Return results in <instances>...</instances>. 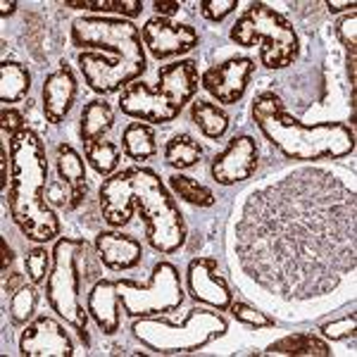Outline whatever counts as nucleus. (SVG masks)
<instances>
[{"instance_id": "obj_1", "label": "nucleus", "mask_w": 357, "mask_h": 357, "mask_svg": "<svg viewBox=\"0 0 357 357\" xmlns=\"http://www.w3.org/2000/svg\"><path fill=\"white\" fill-rule=\"evenodd\" d=\"M227 252L238 284L289 319L353 298V176L310 165L267 176L234 203Z\"/></svg>"}, {"instance_id": "obj_2", "label": "nucleus", "mask_w": 357, "mask_h": 357, "mask_svg": "<svg viewBox=\"0 0 357 357\" xmlns=\"http://www.w3.org/2000/svg\"><path fill=\"white\" fill-rule=\"evenodd\" d=\"M100 217L112 229H122L131 222L134 210L143 215L146 238L153 250L174 255L186 243V222L172 198L162 176L151 167H129L107 176L98 191Z\"/></svg>"}, {"instance_id": "obj_3", "label": "nucleus", "mask_w": 357, "mask_h": 357, "mask_svg": "<svg viewBox=\"0 0 357 357\" xmlns=\"http://www.w3.org/2000/svg\"><path fill=\"white\" fill-rule=\"evenodd\" d=\"M79 53V69L93 93H122L148 69L141 31L124 17H79L69 29Z\"/></svg>"}, {"instance_id": "obj_4", "label": "nucleus", "mask_w": 357, "mask_h": 357, "mask_svg": "<svg viewBox=\"0 0 357 357\" xmlns=\"http://www.w3.org/2000/svg\"><path fill=\"white\" fill-rule=\"evenodd\" d=\"M10 174L13 178L5 200L17 229L33 243L57 241L62 234V224L57 212L45 200V183H48L45 143L29 126L10 138Z\"/></svg>"}, {"instance_id": "obj_5", "label": "nucleus", "mask_w": 357, "mask_h": 357, "mask_svg": "<svg viewBox=\"0 0 357 357\" xmlns=\"http://www.w3.org/2000/svg\"><path fill=\"white\" fill-rule=\"evenodd\" d=\"M252 122L269 146L293 162L343 160L355 153V129L343 122L305 124L293 117L274 91H264L252 100Z\"/></svg>"}, {"instance_id": "obj_6", "label": "nucleus", "mask_w": 357, "mask_h": 357, "mask_svg": "<svg viewBox=\"0 0 357 357\" xmlns=\"http://www.w3.org/2000/svg\"><path fill=\"white\" fill-rule=\"evenodd\" d=\"M200 74L195 60H176L160 67L158 86L134 82L119 93V110L138 122L169 124L198 93Z\"/></svg>"}, {"instance_id": "obj_7", "label": "nucleus", "mask_w": 357, "mask_h": 357, "mask_svg": "<svg viewBox=\"0 0 357 357\" xmlns=\"http://www.w3.org/2000/svg\"><path fill=\"white\" fill-rule=\"evenodd\" d=\"M91 245L77 236H60L53 245V267L45 279V301L50 310L65 319V324L72 326L79 333V338L89 348V310L82 301V286L91 274L86 269L91 267ZM93 279V276H91Z\"/></svg>"}, {"instance_id": "obj_8", "label": "nucleus", "mask_w": 357, "mask_h": 357, "mask_svg": "<svg viewBox=\"0 0 357 357\" xmlns=\"http://www.w3.org/2000/svg\"><path fill=\"white\" fill-rule=\"evenodd\" d=\"M229 38L241 48L260 45V62L267 69H286L298 60L301 38L293 24L267 3H250L236 20Z\"/></svg>"}, {"instance_id": "obj_9", "label": "nucleus", "mask_w": 357, "mask_h": 357, "mask_svg": "<svg viewBox=\"0 0 357 357\" xmlns=\"http://www.w3.org/2000/svg\"><path fill=\"white\" fill-rule=\"evenodd\" d=\"M229 331V321L212 310L195 307L186 314L181 324L160 317H138L131 324V333L138 343L158 355L195 353Z\"/></svg>"}, {"instance_id": "obj_10", "label": "nucleus", "mask_w": 357, "mask_h": 357, "mask_svg": "<svg viewBox=\"0 0 357 357\" xmlns=\"http://www.w3.org/2000/svg\"><path fill=\"white\" fill-rule=\"evenodd\" d=\"M110 289L117 305H122L124 314L131 319L174 312L183 303L181 274L172 262L155 264L148 284H138L134 279H112Z\"/></svg>"}, {"instance_id": "obj_11", "label": "nucleus", "mask_w": 357, "mask_h": 357, "mask_svg": "<svg viewBox=\"0 0 357 357\" xmlns=\"http://www.w3.org/2000/svg\"><path fill=\"white\" fill-rule=\"evenodd\" d=\"M255 74V60L250 57H229L222 65H215L200 74V86L222 105H236L245 96L248 84Z\"/></svg>"}, {"instance_id": "obj_12", "label": "nucleus", "mask_w": 357, "mask_h": 357, "mask_svg": "<svg viewBox=\"0 0 357 357\" xmlns=\"http://www.w3.org/2000/svg\"><path fill=\"white\" fill-rule=\"evenodd\" d=\"M141 38L155 60H169V57L191 53L200 43L198 31L191 24L172 22L165 17H151L141 29Z\"/></svg>"}, {"instance_id": "obj_13", "label": "nucleus", "mask_w": 357, "mask_h": 357, "mask_svg": "<svg viewBox=\"0 0 357 357\" xmlns=\"http://www.w3.org/2000/svg\"><path fill=\"white\" fill-rule=\"evenodd\" d=\"M257 162H260V148H257L255 138L241 134L234 136L227 143V148L215 155L210 174L220 186H236V183L252 178L257 172Z\"/></svg>"}, {"instance_id": "obj_14", "label": "nucleus", "mask_w": 357, "mask_h": 357, "mask_svg": "<svg viewBox=\"0 0 357 357\" xmlns=\"http://www.w3.org/2000/svg\"><path fill=\"white\" fill-rule=\"evenodd\" d=\"M188 296L200 305H210L217 312H227L234 303V293L220 274L215 257H193L186 267Z\"/></svg>"}, {"instance_id": "obj_15", "label": "nucleus", "mask_w": 357, "mask_h": 357, "mask_svg": "<svg viewBox=\"0 0 357 357\" xmlns=\"http://www.w3.org/2000/svg\"><path fill=\"white\" fill-rule=\"evenodd\" d=\"M20 353L26 357H72L77 350L60 321L53 317H36L22 331Z\"/></svg>"}, {"instance_id": "obj_16", "label": "nucleus", "mask_w": 357, "mask_h": 357, "mask_svg": "<svg viewBox=\"0 0 357 357\" xmlns=\"http://www.w3.org/2000/svg\"><path fill=\"white\" fill-rule=\"evenodd\" d=\"M79 96V82L74 77L72 67L62 62L55 72H50L43 82L41 98H43V114L50 124L65 122V117L72 112L74 102Z\"/></svg>"}, {"instance_id": "obj_17", "label": "nucleus", "mask_w": 357, "mask_h": 357, "mask_svg": "<svg viewBox=\"0 0 357 357\" xmlns=\"http://www.w3.org/2000/svg\"><path fill=\"white\" fill-rule=\"evenodd\" d=\"M96 255L102 267L112 272L134 269L143 260V245L134 236L117 234V231H100L96 236Z\"/></svg>"}, {"instance_id": "obj_18", "label": "nucleus", "mask_w": 357, "mask_h": 357, "mask_svg": "<svg viewBox=\"0 0 357 357\" xmlns=\"http://www.w3.org/2000/svg\"><path fill=\"white\" fill-rule=\"evenodd\" d=\"M119 305L110 289V279H100L93 284V289L86 296V310L89 317L96 321V326L105 336H114L119 331Z\"/></svg>"}, {"instance_id": "obj_19", "label": "nucleus", "mask_w": 357, "mask_h": 357, "mask_svg": "<svg viewBox=\"0 0 357 357\" xmlns=\"http://www.w3.org/2000/svg\"><path fill=\"white\" fill-rule=\"evenodd\" d=\"M55 165H57V176L72 188V205L77 207L82 205V200H86V193H89V183H86V165L84 158L74 151L69 143H60L55 151Z\"/></svg>"}, {"instance_id": "obj_20", "label": "nucleus", "mask_w": 357, "mask_h": 357, "mask_svg": "<svg viewBox=\"0 0 357 357\" xmlns=\"http://www.w3.org/2000/svg\"><path fill=\"white\" fill-rule=\"evenodd\" d=\"M79 119H82L79 134H82L84 151L89 146H93L96 141H102V136L114 126V112L110 102L102 100V98H93V100L86 102Z\"/></svg>"}, {"instance_id": "obj_21", "label": "nucleus", "mask_w": 357, "mask_h": 357, "mask_svg": "<svg viewBox=\"0 0 357 357\" xmlns=\"http://www.w3.org/2000/svg\"><path fill=\"white\" fill-rule=\"evenodd\" d=\"M262 355H281V357H329L331 348L326 341H321L317 333H291V336H284L279 341L269 343L267 350Z\"/></svg>"}, {"instance_id": "obj_22", "label": "nucleus", "mask_w": 357, "mask_h": 357, "mask_svg": "<svg viewBox=\"0 0 357 357\" xmlns=\"http://www.w3.org/2000/svg\"><path fill=\"white\" fill-rule=\"evenodd\" d=\"M122 153L129 160H151L158 155V136L146 122H129L122 131Z\"/></svg>"}, {"instance_id": "obj_23", "label": "nucleus", "mask_w": 357, "mask_h": 357, "mask_svg": "<svg viewBox=\"0 0 357 357\" xmlns=\"http://www.w3.org/2000/svg\"><path fill=\"white\" fill-rule=\"evenodd\" d=\"M31 91V74L20 62H8L0 65V102L5 107L24 100Z\"/></svg>"}, {"instance_id": "obj_24", "label": "nucleus", "mask_w": 357, "mask_h": 357, "mask_svg": "<svg viewBox=\"0 0 357 357\" xmlns=\"http://www.w3.org/2000/svg\"><path fill=\"white\" fill-rule=\"evenodd\" d=\"M191 122L198 126L200 134L210 141H217L222 138L224 134L229 131V114L222 110L217 102H210V100H193L191 102Z\"/></svg>"}, {"instance_id": "obj_25", "label": "nucleus", "mask_w": 357, "mask_h": 357, "mask_svg": "<svg viewBox=\"0 0 357 357\" xmlns=\"http://www.w3.org/2000/svg\"><path fill=\"white\" fill-rule=\"evenodd\" d=\"M203 158V148L188 134H176L172 141H167L165 146V165H169L172 169H188L195 167Z\"/></svg>"}, {"instance_id": "obj_26", "label": "nucleus", "mask_w": 357, "mask_h": 357, "mask_svg": "<svg viewBox=\"0 0 357 357\" xmlns=\"http://www.w3.org/2000/svg\"><path fill=\"white\" fill-rule=\"evenodd\" d=\"M167 188L176 195L178 200L195 207H212L215 205V193L207 186H203L200 181H195L193 176H183V174H172L167 176Z\"/></svg>"}, {"instance_id": "obj_27", "label": "nucleus", "mask_w": 357, "mask_h": 357, "mask_svg": "<svg viewBox=\"0 0 357 357\" xmlns=\"http://www.w3.org/2000/svg\"><path fill=\"white\" fill-rule=\"evenodd\" d=\"M67 8L72 10H89L100 17H110V13H119L124 20H134L143 13L141 0H65Z\"/></svg>"}, {"instance_id": "obj_28", "label": "nucleus", "mask_w": 357, "mask_h": 357, "mask_svg": "<svg viewBox=\"0 0 357 357\" xmlns=\"http://www.w3.org/2000/svg\"><path fill=\"white\" fill-rule=\"evenodd\" d=\"M122 151L112 141H96L93 146L86 148V162H89L100 176H112L119 167Z\"/></svg>"}, {"instance_id": "obj_29", "label": "nucleus", "mask_w": 357, "mask_h": 357, "mask_svg": "<svg viewBox=\"0 0 357 357\" xmlns=\"http://www.w3.org/2000/svg\"><path fill=\"white\" fill-rule=\"evenodd\" d=\"M38 305V293L33 286H22L15 296H10V317H13V324L26 326L31 321L33 312H36Z\"/></svg>"}, {"instance_id": "obj_30", "label": "nucleus", "mask_w": 357, "mask_h": 357, "mask_svg": "<svg viewBox=\"0 0 357 357\" xmlns=\"http://www.w3.org/2000/svg\"><path fill=\"white\" fill-rule=\"evenodd\" d=\"M229 312L236 321H241V324L250 326V329H272L276 326V319L274 317H269L264 310L255 307V305H248V303H241L236 301L229 305Z\"/></svg>"}, {"instance_id": "obj_31", "label": "nucleus", "mask_w": 357, "mask_h": 357, "mask_svg": "<svg viewBox=\"0 0 357 357\" xmlns=\"http://www.w3.org/2000/svg\"><path fill=\"white\" fill-rule=\"evenodd\" d=\"M24 267H26V276L33 286L43 284L50 274V267H53V252H48L43 245H36L24 255Z\"/></svg>"}, {"instance_id": "obj_32", "label": "nucleus", "mask_w": 357, "mask_h": 357, "mask_svg": "<svg viewBox=\"0 0 357 357\" xmlns=\"http://www.w3.org/2000/svg\"><path fill=\"white\" fill-rule=\"evenodd\" d=\"M357 329V314L350 312L341 317V319H331L319 324V333L329 341H345V338H353Z\"/></svg>"}, {"instance_id": "obj_33", "label": "nucleus", "mask_w": 357, "mask_h": 357, "mask_svg": "<svg viewBox=\"0 0 357 357\" xmlns=\"http://www.w3.org/2000/svg\"><path fill=\"white\" fill-rule=\"evenodd\" d=\"M198 8L207 22H224L229 15L236 13L238 0H200Z\"/></svg>"}, {"instance_id": "obj_34", "label": "nucleus", "mask_w": 357, "mask_h": 357, "mask_svg": "<svg viewBox=\"0 0 357 357\" xmlns=\"http://www.w3.org/2000/svg\"><path fill=\"white\" fill-rule=\"evenodd\" d=\"M336 33L341 38V43L345 45V50H357V13L353 10L350 15H345L343 20H338Z\"/></svg>"}, {"instance_id": "obj_35", "label": "nucleus", "mask_w": 357, "mask_h": 357, "mask_svg": "<svg viewBox=\"0 0 357 357\" xmlns=\"http://www.w3.org/2000/svg\"><path fill=\"white\" fill-rule=\"evenodd\" d=\"M0 129H3V134L8 138H13L15 134L26 129V122L22 117V112H17L15 107H3V112H0Z\"/></svg>"}, {"instance_id": "obj_36", "label": "nucleus", "mask_w": 357, "mask_h": 357, "mask_svg": "<svg viewBox=\"0 0 357 357\" xmlns=\"http://www.w3.org/2000/svg\"><path fill=\"white\" fill-rule=\"evenodd\" d=\"M153 8H155V13H158V17L169 20V17H174L178 10H181V3H178V0H155Z\"/></svg>"}, {"instance_id": "obj_37", "label": "nucleus", "mask_w": 357, "mask_h": 357, "mask_svg": "<svg viewBox=\"0 0 357 357\" xmlns=\"http://www.w3.org/2000/svg\"><path fill=\"white\" fill-rule=\"evenodd\" d=\"M22 286H26L24 274H20V272L5 274V293H8V296H15V293L20 291Z\"/></svg>"}, {"instance_id": "obj_38", "label": "nucleus", "mask_w": 357, "mask_h": 357, "mask_svg": "<svg viewBox=\"0 0 357 357\" xmlns=\"http://www.w3.org/2000/svg\"><path fill=\"white\" fill-rule=\"evenodd\" d=\"M10 178H13V174H8V148L0 146V188L3 191L10 188Z\"/></svg>"}, {"instance_id": "obj_39", "label": "nucleus", "mask_w": 357, "mask_h": 357, "mask_svg": "<svg viewBox=\"0 0 357 357\" xmlns=\"http://www.w3.org/2000/svg\"><path fill=\"white\" fill-rule=\"evenodd\" d=\"M326 10H329L331 15H338V13H345V10H350V13H353V10L357 8V3L355 0H326Z\"/></svg>"}, {"instance_id": "obj_40", "label": "nucleus", "mask_w": 357, "mask_h": 357, "mask_svg": "<svg viewBox=\"0 0 357 357\" xmlns=\"http://www.w3.org/2000/svg\"><path fill=\"white\" fill-rule=\"evenodd\" d=\"M0 250H3V264H0V269H3V274H8V267L13 264L15 255H13V248L8 245V238H0Z\"/></svg>"}, {"instance_id": "obj_41", "label": "nucleus", "mask_w": 357, "mask_h": 357, "mask_svg": "<svg viewBox=\"0 0 357 357\" xmlns=\"http://www.w3.org/2000/svg\"><path fill=\"white\" fill-rule=\"evenodd\" d=\"M15 10H17V3L15 0H3V3H0V15H3V20H8L10 15H15Z\"/></svg>"}]
</instances>
